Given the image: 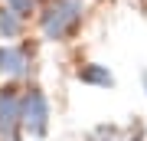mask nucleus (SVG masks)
Returning <instances> with one entry per match:
<instances>
[{
  "label": "nucleus",
  "mask_w": 147,
  "mask_h": 141,
  "mask_svg": "<svg viewBox=\"0 0 147 141\" xmlns=\"http://www.w3.org/2000/svg\"><path fill=\"white\" fill-rule=\"evenodd\" d=\"M20 33V13L16 10H7V13H0V36L3 40H10Z\"/></svg>",
  "instance_id": "423d86ee"
},
{
  "label": "nucleus",
  "mask_w": 147,
  "mask_h": 141,
  "mask_svg": "<svg viewBox=\"0 0 147 141\" xmlns=\"http://www.w3.org/2000/svg\"><path fill=\"white\" fill-rule=\"evenodd\" d=\"M0 72H7V76H26L30 72V56L20 46H3L0 49Z\"/></svg>",
  "instance_id": "20e7f679"
},
{
  "label": "nucleus",
  "mask_w": 147,
  "mask_h": 141,
  "mask_svg": "<svg viewBox=\"0 0 147 141\" xmlns=\"http://www.w3.org/2000/svg\"><path fill=\"white\" fill-rule=\"evenodd\" d=\"M144 92H147V69H144Z\"/></svg>",
  "instance_id": "1a4fd4ad"
},
{
  "label": "nucleus",
  "mask_w": 147,
  "mask_h": 141,
  "mask_svg": "<svg viewBox=\"0 0 147 141\" xmlns=\"http://www.w3.org/2000/svg\"><path fill=\"white\" fill-rule=\"evenodd\" d=\"M23 125V99L13 89L0 95V135L3 141H16V128Z\"/></svg>",
  "instance_id": "7ed1b4c3"
},
{
  "label": "nucleus",
  "mask_w": 147,
  "mask_h": 141,
  "mask_svg": "<svg viewBox=\"0 0 147 141\" xmlns=\"http://www.w3.org/2000/svg\"><path fill=\"white\" fill-rule=\"evenodd\" d=\"M7 3H10V10H16V13H30L33 7H36V0H7Z\"/></svg>",
  "instance_id": "6e6552de"
},
{
  "label": "nucleus",
  "mask_w": 147,
  "mask_h": 141,
  "mask_svg": "<svg viewBox=\"0 0 147 141\" xmlns=\"http://www.w3.org/2000/svg\"><path fill=\"white\" fill-rule=\"evenodd\" d=\"M88 141H127V138H124V131L115 128V125H98V128H92Z\"/></svg>",
  "instance_id": "0eeeda50"
},
{
  "label": "nucleus",
  "mask_w": 147,
  "mask_h": 141,
  "mask_svg": "<svg viewBox=\"0 0 147 141\" xmlns=\"http://www.w3.org/2000/svg\"><path fill=\"white\" fill-rule=\"evenodd\" d=\"M79 82L111 89V85H115V76H111V69H108V66H101V63H88V66H82V69H79Z\"/></svg>",
  "instance_id": "39448f33"
},
{
  "label": "nucleus",
  "mask_w": 147,
  "mask_h": 141,
  "mask_svg": "<svg viewBox=\"0 0 147 141\" xmlns=\"http://www.w3.org/2000/svg\"><path fill=\"white\" fill-rule=\"evenodd\" d=\"M23 128L33 138H42L49 128V99L39 89H30L23 95Z\"/></svg>",
  "instance_id": "f03ea898"
},
{
  "label": "nucleus",
  "mask_w": 147,
  "mask_h": 141,
  "mask_svg": "<svg viewBox=\"0 0 147 141\" xmlns=\"http://www.w3.org/2000/svg\"><path fill=\"white\" fill-rule=\"evenodd\" d=\"M82 13H85V7H82V0H53V3L46 7V13H42V36L46 40H69L75 30H79V23H82Z\"/></svg>",
  "instance_id": "f257e3e1"
}]
</instances>
